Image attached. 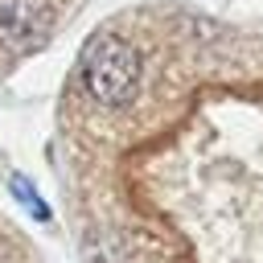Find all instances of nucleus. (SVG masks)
I'll return each instance as SVG.
<instances>
[{"label": "nucleus", "instance_id": "f257e3e1", "mask_svg": "<svg viewBox=\"0 0 263 263\" xmlns=\"http://www.w3.org/2000/svg\"><path fill=\"white\" fill-rule=\"evenodd\" d=\"M86 0H0V78L49 49Z\"/></svg>", "mask_w": 263, "mask_h": 263}]
</instances>
